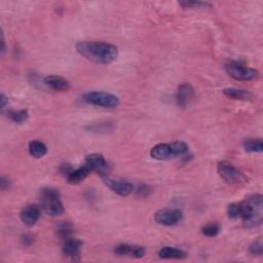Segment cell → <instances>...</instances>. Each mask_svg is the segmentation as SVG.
Segmentation results:
<instances>
[{
	"instance_id": "obj_8",
	"label": "cell",
	"mask_w": 263,
	"mask_h": 263,
	"mask_svg": "<svg viewBox=\"0 0 263 263\" xmlns=\"http://www.w3.org/2000/svg\"><path fill=\"white\" fill-rule=\"evenodd\" d=\"M102 179L108 188L111 189L113 192H115L116 195L120 197H128L134 190L133 184L130 183L129 181H126V180L114 179L109 177L108 175L102 176Z\"/></svg>"
},
{
	"instance_id": "obj_7",
	"label": "cell",
	"mask_w": 263,
	"mask_h": 263,
	"mask_svg": "<svg viewBox=\"0 0 263 263\" xmlns=\"http://www.w3.org/2000/svg\"><path fill=\"white\" fill-rule=\"evenodd\" d=\"M183 214L178 209H161L155 214L156 222L163 226H173L182 220Z\"/></svg>"
},
{
	"instance_id": "obj_20",
	"label": "cell",
	"mask_w": 263,
	"mask_h": 263,
	"mask_svg": "<svg viewBox=\"0 0 263 263\" xmlns=\"http://www.w3.org/2000/svg\"><path fill=\"white\" fill-rule=\"evenodd\" d=\"M245 151L251 154H261L263 151V143L261 139H246L243 143Z\"/></svg>"
},
{
	"instance_id": "obj_1",
	"label": "cell",
	"mask_w": 263,
	"mask_h": 263,
	"mask_svg": "<svg viewBox=\"0 0 263 263\" xmlns=\"http://www.w3.org/2000/svg\"><path fill=\"white\" fill-rule=\"evenodd\" d=\"M75 49L82 57L98 64H110L118 56L117 48L104 41H79Z\"/></svg>"
},
{
	"instance_id": "obj_12",
	"label": "cell",
	"mask_w": 263,
	"mask_h": 263,
	"mask_svg": "<svg viewBox=\"0 0 263 263\" xmlns=\"http://www.w3.org/2000/svg\"><path fill=\"white\" fill-rule=\"evenodd\" d=\"M195 99V90L188 84H183L178 88L177 91V102L182 108L188 107Z\"/></svg>"
},
{
	"instance_id": "obj_11",
	"label": "cell",
	"mask_w": 263,
	"mask_h": 263,
	"mask_svg": "<svg viewBox=\"0 0 263 263\" xmlns=\"http://www.w3.org/2000/svg\"><path fill=\"white\" fill-rule=\"evenodd\" d=\"M22 222L28 227L36 224L40 218V208L36 205L26 206L20 214Z\"/></svg>"
},
{
	"instance_id": "obj_21",
	"label": "cell",
	"mask_w": 263,
	"mask_h": 263,
	"mask_svg": "<svg viewBox=\"0 0 263 263\" xmlns=\"http://www.w3.org/2000/svg\"><path fill=\"white\" fill-rule=\"evenodd\" d=\"M172 152H173V158H183L188 155V145L182 141H175L173 143H170Z\"/></svg>"
},
{
	"instance_id": "obj_2",
	"label": "cell",
	"mask_w": 263,
	"mask_h": 263,
	"mask_svg": "<svg viewBox=\"0 0 263 263\" xmlns=\"http://www.w3.org/2000/svg\"><path fill=\"white\" fill-rule=\"evenodd\" d=\"M262 197L255 195L239 203V218L246 227L257 226L262 221Z\"/></svg>"
},
{
	"instance_id": "obj_16",
	"label": "cell",
	"mask_w": 263,
	"mask_h": 263,
	"mask_svg": "<svg viewBox=\"0 0 263 263\" xmlns=\"http://www.w3.org/2000/svg\"><path fill=\"white\" fill-rule=\"evenodd\" d=\"M91 172L92 171L88 165L84 164V165H81V167L77 168L76 170H72L70 173H69V175L67 176V180L70 184H73V185L79 184L90 175Z\"/></svg>"
},
{
	"instance_id": "obj_4",
	"label": "cell",
	"mask_w": 263,
	"mask_h": 263,
	"mask_svg": "<svg viewBox=\"0 0 263 263\" xmlns=\"http://www.w3.org/2000/svg\"><path fill=\"white\" fill-rule=\"evenodd\" d=\"M84 100L94 106L102 108H114L119 104L117 96L107 92H90L84 96Z\"/></svg>"
},
{
	"instance_id": "obj_28",
	"label": "cell",
	"mask_w": 263,
	"mask_h": 263,
	"mask_svg": "<svg viewBox=\"0 0 263 263\" xmlns=\"http://www.w3.org/2000/svg\"><path fill=\"white\" fill-rule=\"evenodd\" d=\"M9 180L6 178V177H4V176H2L1 177V179H0V186H1V189L2 190H5V189H8L9 188Z\"/></svg>"
},
{
	"instance_id": "obj_17",
	"label": "cell",
	"mask_w": 263,
	"mask_h": 263,
	"mask_svg": "<svg viewBox=\"0 0 263 263\" xmlns=\"http://www.w3.org/2000/svg\"><path fill=\"white\" fill-rule=\"evenodd\" d=\"M223 94L233 100H241V101H247L252 99V94L242 89L237 88H227L223 90Z\"/></svg>"
},
{
	"instance_id": "obj_6",
	"label": "cell",
	"mask_w": 263,
	"mask_h": 263,
	"mask_svg": "<svg viewBox=\"0 0 263 263\" xmlns=\"http://www.w3.org/2000/svg\"><path fill=\"white\" fill-rule=\"evenodd\" d=\"M217 172L228 184H239L245 181V176L228 161H220L217 165Z\"/></svg>"
},
{
	"instance_id": "obj_3",
	"label": "cell",
	"mask_w": 263,
	"mask_h": 263,
	"mask_svg": "<svg viewBox=\"0 0 263 263\" xmlns=\"http://www.w3.org/2000/svg\"><path fill=\"white\" fill-rule=\"evenodd\" d=\"M40 206L51 216H60L64 213V207L60 199V192L56 188L46 187L40 190Z\"/></svg>"
},
{
	"instance_id": "obj_15",
	"label": "cell",
	"mask_w": 263,
	"mask_h": 263,
	"mask_svg": "<svg viewBox=\"0 0 263 263\" xmlns=\"http://www.w3.org/2000/svg\"><path fill=\"white\" fill-rule=\"evenodd\" d=\"M150 156L152 158L158 160H165L173 158V152L170 144L160 143L154 146L150 150Z\"/></svg>"
},
{
	"instance_id": "obj_26",
	"label": "cell",
	"mask_w": 263,
	"mask_h": 263,
	"mask_svg": "<svg viewBox=\"0 0 263 263\" xmlns=\"http://www.w3.org/2000/svg\"><path fill=\"white\" fill-rule=\"evenodd\" d=\"M180 5L185 7V8H202L205 6H208L209 4L201 2V1H183L180 2Z\"/></svg>"
},
{
	"instance_id": "obj_14",
	"label": "cell",
	"mask_w": 263,
	"mask_h": 263,
	"mask_svg": "<svg viewBox=\"0 0 263 263\" xmlns=\"http://www.w3.org/2000/svg\"><path fill=\"white\" fill-rule=\"evenodd\" d=\"M44 84L52 90L57 92H66L70 88L69 81L66 78L58 75H49L45 77Z\"/></svg>"
},
{
	"instance_id": "obj_18",
	"label": "cell",
	"mask_w": 263,
	"mask_h": 263,
	"mask_svg": "<svg viewBox=\"0 0 263 263\" xmlns=\"http://www.w3.org/2000/svg\"><path fill=\"white\" fill-rule=\"evenodd\" d=\"M161 259H184L187 255L184 251L174 247H163L158 252Z\"/></svg>"
},
{
	"instance_id": "obj_30",
	"label": "cell",
	"mask_w": 263,
	"mask_h": 263,
	"mask_svg": "<svg viewBox=\"0 0 263 263\" xmlns=\"http://www.w3.org/2000/svg\"><path fill=\"white\" fill-rule=\"evenodd\" d=\"M5 40H4V37H3V33L1 34V54H3L5 53Z\"/></svg>"
},
{
	"instance_id": "obj_10",
	"label": "cell",
	"mask_w": 263,
	"mask_h": 263,
	"mask_svg": "<svg viewBox=\"0 0 263 263\" xmlns=\"http://www.w3.org/2000/svg\"><path fill=\"white\" fill-rule=\"evenodd\" d=\"M114 253L117 256H131L135 258H142L145 256L146 251L143 247L140 246L120 244L114 248Z\"/></svg>"
},
{
	"instance_id": "obj_27",
	"label": "cell",
	"mask_w": 263,
	"mask_h": 263,
	"mask_svg": "<svg viewBox=\"0 0 263 263\" xmlns=\"http://www.w3.org/2000/svg\"><path fill=\"white\" fill-rule=\"evenodd\" d=\"M227 214L230 219H239V204H231L228 206Z\"/></svg>"
},
{
	"instance_id": "obj_13",
	"label": "cell",
	"mask_w": 263,
	"mask_h": 263,
	"mask_svg": "<svg viewBox=\"0 0 263 263\" xmlns=\"http://www.w3.org/2000/svg\"><path fill=\"white\" fill-rule=\"evenodd\" d=\"M81 249H82V243L79 240L71 237L64 241L62 252L66 257L75 259L80 255Z\"/></svg>"
},
{
	"instance_id": "obj_23",
	"label": "cell",
	"mask_w": 263,
	"mask_h": 263,
	"mask_svg": "<svg viewBox=\"0 0 263 263\" xmlns=\"http://www.w3.org/2000/svg\"><path fill=\"white\" fill-rule=\"evenodd\" d=\"M72 225L69 223V222H62L58 225V235L62 239V240H67L69 238H71V234H72Z\"/></svg>"
},
{
	"instance_id": "obj_19",
	"label": "cell",
	"mask_w": 263,
	"mask_h": 263,
	"mask_svg": "<svg viewBox=\"0 0 263 263\" xmlns=\"http://www.w3.org/2000/svg\"><path fill=\"white\" fill-rule=\"evenodd\" d=\"M28 149H29V154L31 155V157H33L35 158H44L48 154L47 145L44 142L38 141V140L31 141L29 143Z\"/></svg>"
},
{
	"instance_id": "obj_25",
	"label": "cell",
	"mask_w": 263,
	"mask_h": 263,
	"mask_svg": "<svg viewBox=\"0 0 263 263\" xmlns=\"http://www.w3.org/2000/svg\"><path fill=\"white\" fill-rule=\"evenodd\" d=\"M263 251V245L261 240H257L249 246V252L254 256H261Z\"/></svg>"
},
{
	"instance_id": "obj_5",
	"label": "cell",
	"mask_w": 263,
	"mask_h": 263,
	"mask_svg": "<svg viewBox=\"0 0 263 263\" xmlns=\"http://www.w3.org/2000/svg\"><path fill=\"white\" fill-rule=\"evenodd\" d=\"M224 67L226 72L235 80L248 81L258 77L256 69L245 66L239 62H228Z\"/></svg>"
},
{
	"instance_id": "obj_22",
	"label": "cell",
	"mask_w": 263,
	"mask_h": 263,
	"mask_svg": "<svg viewBox=\"0 0 263 263\" xmlns=\"http://www.w3.org/2000/svg\"><path fill=\"white\" fill-rule=\"evenodd\" d=\"M7 115L13 122L23 123L28 118V111L26 109L18 110V111H16V110H9V111H7Z\"/></svg>"
},
{
	"instance_id": "obj_24",
	"label": "cell",
	"mask_w": 263,
	"mask_h": 263,
	"mask_svg": "<svg viewBox=\"0 0 263 263\" xmlns=\"http://www.w3.org/2000/svg\"><path fill=\"white\" fill-rule=\"evenodd\" d=\"M220 230H221L220 225L217 223H209L202 227V233L205 235V237L208 238L216 237V235L219 234Z\"/></svg>"
},
{
	"instance_id": "obj_29",
	"label": "cell",
	"mask_w": 263,
	"mask_h": 263,
	"mask_svg": "<svg viewBox=\"0 0 263 263\" xmlns=\"http://www.w3.org/2000/svg\"><path fill=\"white\" fill-rule=\"evenodd\" d=\"M0 101H1V108H4L8 104V99L4 94H1V96H0Z\"/></svg>"
},
{
	"instance_id": "obj_9",
	"label": "cell",
	"mask_w": 263,
	"mask_h": 263,
	"mask_svg": "<svg viewBox=\"0 0 263 263\" xmlns=\"http://www.w3.org/2000/svg\"><path fill=\"white\" fill-rule=\"evenodd\" d=\"M85 164L91 169L92 172H96L100 174V176L108 175L109 164L105 158L100 154H92L87 156Z\"/></svg>"
}]
</instances>
